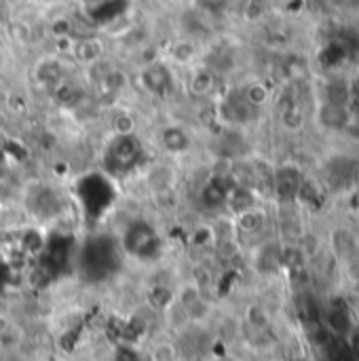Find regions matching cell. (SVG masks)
Here are the masks:
<instances>
[{"instance_id":"cell-1","label":"cell","mask_w":359,"mask_h":361,"mask_svg":"<svg viewBox=\"0 0 359 361\" xmlns=\"http://www.w3.org/2000/svg\"><path fill=\"white\" fill-rule=\"evenodd\" d=\"M121 256L123 252L118 239L108 235H91L76 252V269L85 279L99 281L116 271Z\"/></svg>"},{"instance_id":"cell-2","label":"cell","mask_w":359,"mask_h":361,"mask_svg":"<svg viewBox=\"0 0 359 361\" xmlns=\"http://www.w3.org/2000/svg\"><path fill=\"white\" fill-rule=\"evenodd\" d=\"M146 163V148L135 133L114 135L102 154L104 173L112 180H123L135 173Z\"/></svg>"},{"instance_id":"cell-3","label":"cell","mask_w":359,"mask_h":361,"mask_svg":"<svg viewBox=\"0 0 359 361\" xmlns=\"http://www.w3.org/2000/svg\"><path fill=\"white\" fill-rule=\"evenodd\" d=\"M114 182L116 180H112L104 171H91L76 182L74 197H76L85 218H89L93 222L106 218V214L110 212V207L116 201Z\"/></svg>"},{"instance_id":"cell-4","label":"cell","mask_w":359,"mask_h":361,"mask_svg":"<svg viewBox=\"0 0 359 361\" xmlns=\"http://www.w3.org/2000/svg\"><path fill=\"white\" fill-rule=\"evenodd\" d=\"M116 239H118L121 252L129 258L140 260V262L157 260L161 256V250H163V243H161L157 228L144 218L129 222Z\"/></svg>"},{"instance_id":"cell-5","label":"cell","mask_w":359,"mask_h":361,"mask_svg":"<svg viewBox=\"0 0 359 361\" xmlns=\"http://www.w3.org/2000/svg\"><path fill=\"white\" fill-rule=\"evenodd\" d=\"M25 207L38 220H53L63 212V199L51 184L36 182L25 190Z\"/></svg>"},{"instance_id":"cell-6","label":"cell","mask_w":359,"mask_h":361,"mask_svg":"<svg viewBox=\"0 0 359 361\" xmlns=\"http://www.w3.org/2000/svg\"><path fill=\"white\" fill-rule=\"evenodd\" d=\"M303 180H305V173L296 165H281L273 169L271 192L275 195L279 203H294L303 186Z\"/></svg>"},{"instance_id":"cell-7","label":"cell","mask_w":359,"mask_h":361,"mask_svg":"<svg viewBox=\"0 0 359 361\" xmlns=\"http://www.w3.org/2000/svg\"><path fill=\"white\" fill-rule=\"evenodd\" d=\"M233 188V178L229 176H214L209 178L201 192H199V201L203 205V209H209V212H216L220 207H226V199H229V192Z\"/></svg>"},{"instance_id":"cell-8","label":"cell","mask_w":359,"mask_h":361,"mask_svg":"<svg viewBox=\"0 0 359 361\" xmlns=\"http://www.w3.org/2000/svg\"><path fill=\"white\" fill-rule=\"evenodd\" d=\"M328 247L330 252L345 262H353L359 258V237L347 226L336 228L334 233L330 231V239H328Z\"/></svg>"},{"instance_id":"cell-9","label":"cell","mask_w":359,"mask_h":361,"mask_svg":"<svg viewBox=\"0 0 359 361\" xmlns=\"http://www.w3.org/2000/svg\"><path fill=\"white\" fill-rule=\"evenodd\" d=\"M140 82L148 93H152L157 97H165L171 89V72L163 63H150L142 70Z\"/></svg>"},{"instance_id":"cell-10","label":"cell","mask_w":359,"mask_h":361,"mask_svg":"<svg viewBox=\"0 0 359 361\" xmlns=\"http://www.w3.org/2000/svg\"><path fill=\"white\" fill-rule=\"evenodd\" d=\"M159 142H161V146L165 148V152H169V154H184V152H188L190 146H193L190 133H188L184 127H180V125H167V127L161 131Z\"/></svg>"},{"instance_id":"cell-11","label":"cell","mask_w":359,"mask_h":361,"mask_svg":"<svg viewBox=\"0 0 359 361\" xmlns=\"http://www.w3.org/2000/svg\"><path fill=\"white\" fill-rule=\"evenodd\" d=\"M146 184L154 195H165L171 192L174 184H176V171L171 169V165L165 163H152L146 171Z\"/></svg>"},{"instance_id":"cell-12","label":"cell","mask_w":359,"mask_h":361,"mask_svg":"<svg viewBox=\"0 0 359 361\" xmlns=\"http://www.w3.org/2000/svg\"><path fill=\"white\" fill-rule=\"evenodd\" d=\"M237 235H260L267 226V212L258 205L235 216Z\"/></svg>"},{"instance_id":"cell-13","label":"cell","mask_w":359,"mask_h":361,"mask_svg":"<svg viewBox=\"0 0 359 361\" xmlns=\"http://www.w3.org/2000/svg\"><path fill=\"white\" fill-rule=\"evenodd\" d=\"M72 55L85 66H93L104 59V44L99 38H80L72 44Z\"/></svg>"},{"instance_id":"cell-14","label":"cell","mask_w":359,"mask_h":361,"mask_svg":"<svg viewBox=\"0 0 359 361\" xmlns=\"http://www.w3.org/2000/svg\"><path fill=\"white\" fill-rule=\"evenodd\" d=\"M216 87V76L209 68H197L193 74H190V80H188V89L193 95L197 97H205L214 91Z\"/></svg>"},{"instance_id":"cell-15","label":"cell","mask_w":359,"mask_h":361,"mask_svg":"<svg viewBox=\"0 0 359 361\" xmlns=\"http://www.w3.org/2000/svg\"><path fill=\"white\" fill-rule=\"evenodd\" d=\"M36 80L40 85H44V87H55L57 82L63 80V70H61V66L55 59L40 61L36 66Z\"/></svg>"},{"instance_id":"cell-16","label":"cell","mask_w":359,"mask_h":361,"mask_svg":"<svg viewBox=\"0 0 359 361\" xmlns=\"http://www.w3.org/2000/svg\"><path fill=\"white\" fill-rule=\"evenodd\" d=\"M169 57H171V61H176V63H180V66H188V63H193L195 57H197V47H195L190 40L180 38V40H176V42L169 47Z\"/></svg>"},{"instance_id":"cell-17","label":"cell","mask_w":359,"mask_h":361,"mask_svg":"<svg viewBox=\"0 0 359 361\" xmlns=\"http://www.w3.org/2000/svg\"><path fill=\"white\" fill-rule=\"evenodd\" d=\"M148 360L150 361H178L180 360V351L171 341H159L150 347L148 351Z\"/></svg>"},{"instance_id":"cell-18","label":"cell","mask_w":359,"mask_h":361,"mask_svg":"<svg viewBox=\"0 0 359 361\" xmlns=\"http://www.w3.org/2000/svg\"><path fill=\"white\" fill-rule=\"evenodd\" d=\"M241 95H243L245 102H248L250 106H254L256 110H258L260 106H264V104L271 99V91H269L267 85H262V82H252V85H248V87L241 91Z\"/></svg>"},{"instance_id":"cell-19","label":"cell","mask_w":359,"mask_h":361,"mask_svg":"<svg viewBox=\"0 0 359 361\" xmlns=\"http://www.w3.org/2000/svg\"><path fill=\"white\" fill-rule=\"evenodd\" d=\"M114 127V135H127L135 131V121L133 116H129V112H118L112 121Z\"/></svg>"},{"instance_id":"cell-20","label":"cell","mask_w":359,"mask_h":361,"mask_svg":"<svg viewBox=\"0 0 359 361\" xmlns=\"http://www.w3.org/2000/svg\"><path fill=\"white\" fill-rule=\"evenodd\" d=\"M11 332H13V322H11L6 315H2V313H0V343H2Z\"/></svg>"},{"instance_id":"cell-21","label":"cell","mask_w":359,"mask_h":361,"mask_svg":"<svg viewBox=\"0 0 359 361\" xmlns=\"http://www.w3.org/2000/svg\"><path fill=\"white\" fill-rule=\"evenodd\" d=\"M209 361H241V357H237V355H233V353H224V355H216V357H212Z\"/></svg>"},{"instance_id":"cell-22","label":"cell","mask_w":359,"mask_h":361,"mask_svg":"<svg viewBox=\"0 0 359 361\" xmlns=\"http://www.w3.org/2000/svg\"><path fill=\"white\" fill-rule=\"evenodd\" d=\"M353 182H355V184H359V161L355 163V173H353Z\"/></svg>"}]
</instances>
